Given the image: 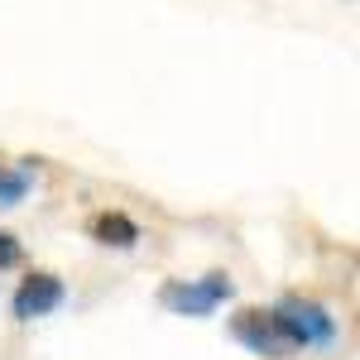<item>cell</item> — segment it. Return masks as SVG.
Segmentation results:
<instances>
[{"label": "cell", "instance_id": "7a4b0ae2", "mask_svg": "<svg viewBox=\"0 0 360 360\" xmlns=\"http://www.w3.org/2000/svg\"><path fill=\"white\" fill-rule=\"evenodd\" d=\"M231 298H236V278L221 274V269L202 278H168L159 288V307H168L173 317H212Z\"/></svg>", "mask_w": 360, "mask_h": 360}, {"label": "cell", "instance_id": "52a82bcc", "mask_svg": "<svg viewBox=\"0 0 360 360\" xmlns=\"http://www.w3.org/2000/svg\"><path fill=\"white\" fill-rule=\"evenodd\" d=\"M20 264H25V245H20V236L0 231V269H20Z\"/></svg>", "mask_w": 360, "mask_h": 360}, {"label": "cell", "instance_id": "6da1fadb", "mask_svg": "<svg viewBox=\"0 0 360 360\" xmlns=\"http://www.w3.org/2000/svg\"><path fill=\"white\" fill-rule=\"evenodd\" d=\"M269 312H274L278 332L288 336V346H293V351H327V346L336 341V317L322 303L303 298V293L278 298Z\"/></svg>", "mask_w": 360, "mask_h": 360}, {"label": "cell", "instance_id": "3957f363", "mask_svg": "<svg viewBox=\"0 0 360 360\" xmlns=\"http://www.w3.org/2000/svg\"><path fill=\"white\" fill-rule=\"evenodd\" d=\"M231 336H236L245 351H255V356H264V360H288L293 356V346H288V336L278 332L269 307H240V312L231 317Z\"/></svg>", "mask_w": 360, "mask_h": 360}, {"label": "cell", "instance_id": "8992f818", "mask_svg": "<svg viewBox=\"0 0 360 360\" xmlns=\"http://www.w3.org/2000/svg\"><path fill=\"white\" fill-rule=\"evenodd\" d=\"M29 183H34V173H29V159L15 168H0V212H10V207H20L29 193Z\"/></svg>", "mask_w": 360, "mask_h": 360}, {"label": "cell", "instance_id": "277c9868", "mask_svg": "<svg viewBox=\"0 0 360 360\" xmlns=\"http://www.w3.org/2000/svg\"><path fill=\"white\" fill-rule=\"evenodd\" d=\"M68 303V283L49 269H34V274L20 278V288H15V298H10V317L15 322H34V317H49L58 307Z\"/></svg>", "mask_w": 360, "mask_h": 360}, {"label": "cell", "instance_id": "5b68a950", "mask_svg": "<svg viewBox=\"0 0 360 360\" xmlns=\"http://www.w3.org/2000/svg\"><path fill=\"white\" fill-rule=\"evenodd\" d=\"M86 236L96 240V245H111V250H135L144 236H139L135 217H125V212H96V217H86Z\"/></svg>", "mask_w": 360, "mask_h": 360}]
</instances>
